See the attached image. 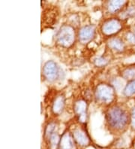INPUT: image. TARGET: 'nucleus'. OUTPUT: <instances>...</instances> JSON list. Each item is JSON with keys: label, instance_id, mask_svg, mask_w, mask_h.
Wrapping results in <instances>:
<instances>
[{"label": "nucleus", "instance_id": "obj_1", "mask_svg": "<svg viewBox=\"0 0 135 149\" xmlns=\"http://www.w3.org/2000/svg\"><path fill=\"white\" fill-rule=\"evenodd\" d=\"M106 119L110 128L114 130H123L128 125L129 116L126 111L120 105H114L108 109Z\"/></svg>", "mask_w": 135, "mask_h": 149}, {"label": "nucleus", "instance_id": "obj_2", "mask_svg": "<svg viewBox=\"0 0 135 149\" xmlns=\"http://www.w3.org/2000/svg\"><path fill=\"white\" fill-rule=\"evenodd\" d=\"M75 30L71 25H63L56 34V42L64 47H69L75 41Z\"/></svg>", "mask_w": 135, "mask_h": 149}, {"label": "nucleus", "instance_id": "obj_3", "mask_svg": "<svg viewBox=\"0 0 135 149\" xmlns=\"http://www.w3.org/2000/svg\"><path fill=\"white\" fill-rule=\"evenodd\" d=\"M95 94L96 99L102 103H110L115 98V91L114 87L106 84L98 85Z\"/></svg>", "mask_w": 135, "mask_h": 149}, {"label": "nucleus", "instance_id": "obj_4", "mask_svg": "<svg viewBox=\"0 0 135 149\" xmlns=\"http://www.w3.org/2000/svg\"><path fill=\"white\" fill-rule=\"evenodd\" d=\"M62 71L59 65L55 62L50 60L44 64L43 67V74L45 78L51 82L57 81L61 77Z\"/></svg>", "mask_w": 135, "mask_h": 149}, {"label": "nucleus", "instance_id": "obj_5", "mask_svg": "<svg viewBox=\"0 0 135 149\" xmlns=\"http://www.w3.org/2000/svg\"><path fill=\"white\" fill-rule=\"evenodd\" d=\"M123 27V24L119 19L110 18L107 20L102 25V32L107 36H112L119 33Z\"/></svg>", "mask_w": 135, "mask_h": 149}, {"label": "nucleus", "instance_id": "obj_6", "mask_svg": "<svg viewBox=\"0 0 135 149\" xmlns=\"http://www.w3.org/2000/svg\"><path fill=\"white\" fill-rule=\"evenodd\" d=\"M96 27L92 25L84 26L79 30L78 37L82 43H87L90 42L95 36Z\"/></svg>", "mask_w": 135, "mask_h": 149}, {"label": "nucleus", "instance_id": "obj_7", "mask_svg": "<svg viewBox=\"0 0 135 149\" xmlns=\"http://www.w3.org/2000/svg\"><path fill=\"white\" fill-rule=\"evenodd\" d=\"M74 111L78 119L82 123L87 122V103L83 100H79L74 104Z\"/></svg>", "mask_w": 135, "mask_h": 149}, {"label": "nucleus", "instance_id": "obj_8", "mask_svg": "<svg viewBox=\"0 0 135 149\" xmlns=\"http://www.w3.org/2000/svg\"><path fill=\"white\" fill-rule=\"evenodd\" d=\"M73 137L74 139L80 146H86L89 143V138L88 135L82 129H76L73 132Z\"/></svg>", "mask_w": 135, "mask_h": 149}, {"label": "nucleus", "instance_id": "obj_9", "mask_svg": "<svg viewBox=\"0 0 135 149\" xmlns=\"http://www.w3.org/2000/svg\"><path fill=\"white\" fill-rule=\"evenodd\" d=\"M60 149H74V139L69 133H65L60 139Z\"/></svg>", "mask_w": 135, "mask_h": 149}, {"label": "nucleus", "instance_id": "obj_10", "mask_svg": "<svg viewBox=\"0 0 135 149\" xmlns=\"http://www.w3.org/2000/svg\"><path fill=\"white\" fill-rule=\"evenodd\" d=\"M64 107H65V98H64V96H62V95L58 96L57 97L55 98L53 103V112L55 115H60L63 111Z\"/></svg>", "mask_w": 135, "mask_h": 149}, {"label": "nucleus", "instance_id": "obj_11", "mask_svg": "<svg viewBox=\"0 0 135 149\" xmlns=\"http://www.w3.org/2000/svg\"><path fill=\"white\" fill-rule=\"evenodd\" d=\"M108 45L111 48V50L116 52H122L125 49V43L121 38H111L109 42H108Z\"/></svg>", "mask_w": 135, "mask_h": 149}, {"label": "nucleus", "instance_id": "obj_12", "mask_svg": "<svg viewBox=\"0 0 135 149\" xmlns=\"http://www.w3.org/2000/svg\"><path fill=\"white\" fill-rule=\"evenodd\" d=\"M125 4V1H110L107 4L108 11L111 14H115L120 11Z\"/></svg>", "mask_w": 135, "mask_h": 149}, {"label": "nucleus", "instance_id": "obj_13", "mask_svg": "<svg viewBox=\"0 0 135 149\" xmlns=\"http://www.w3.org/2000/svg\"><path fill=\"white\" fill-rule=\"evenodd\" d=\"M45 137L47 138V140L48 141L50 146L52 149H56L60 145V139L61 138L60 137V135L58 134V133L56 131H54L53 133L47 135V136H45Z\"/></svg>", "mask_w": 135, "mask_h": 149}, {"label": "nucleus", "instance_id": "obj_14", "mask_svg": "<svg viewBox=\"0 0 135 149\" xmlns=\"http://www.w3.org/2000/svg\"><path fill=\"white\" fill-rule=\"evenodd\" d=\"M123 93L125 96H132L135 93V79L134 80L130 81L127 85L125 87Z\"/></svg>", "mask_w": 135, "mask_h": 149}, {"label": "nucleus", "instance_id": "obj_15", "mask_svg": "<svg viewBox=\"0 0 135 149\" xmlns=\"http://www.w3.org/2000/svg\"><path fill=\"white\" fill-rule=\"evenodd\" d=\"M123 78L127 80H134L135 79V67L127 68L122 73Z\"/></svg>", "mask_w": 135, "mask_h": 149}, {"label": "nucleus", "instance_id": "obj_16", "mask_svg": "<svg viewBox=\"0 0 135 149\" xmlns=\"http://www.w3.org/2000/svg\"><path fill=\"white\" fill-rule=\"evenodd\" d=\"M107 63V61L105 58H104L103 56H99L98 58L95 60V64L97 66H104Z\"/></svg>", "mask_w": 135, "mask_h": 149}, {"label": "nucleus", "instance_id": "obj_17", "mask_svg": "<svg viewBox=\"0 0 135 149\" xmlns=\"http://www.w3.org/2000/svg\"><path fill=\"white\" fill-rule=\"evenodd\" d=\"M131 123H132V127L135 129V107L133 108L131 114Z\"/></svg>", "mask_w": 135, "mask_h": 149}, {"label": "nucleus", "instance_id": "obj_18", "mask_svg": "<svg viewBox=\"0 0 135 149\" xmlns=\"http://www.w3.org/2000/svg\"><path fill=\"white\" fill-rule=\"evenodd\" d=\"M131 39L133 42H135V28L134 29V33L132 34V37H131Z\"/></svg>", "mask_w": 135, "mask_h": 149}]
</instances>
